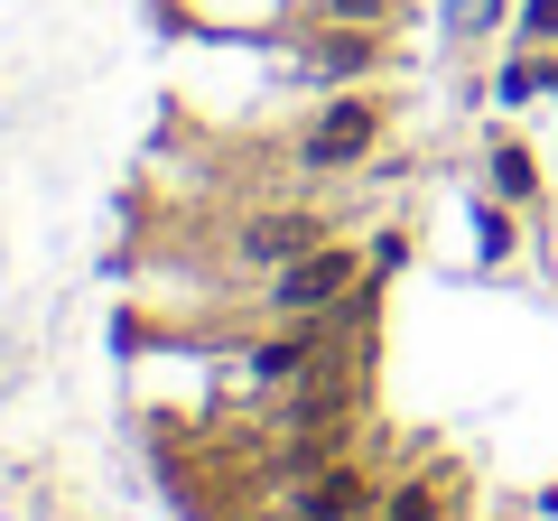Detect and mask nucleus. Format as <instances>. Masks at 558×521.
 Wrapping results in <instances>:
<instances>
[{
  "label": "nucleus",
  "instance_id": "f257e3e1",
  "mask_svg": "<svg viewBox=\"0 0 558 521\" xmlns=\"http://www.w3.org/2000/svg\"><path fill=\"white\" fill-rule=\"evenodd\" d=\"M363 280H373V252H354V242H317V252H299L289 270L260 280V307H270V317H336Z\"/></svg>",
  "mask_w": 558,
  "mask_h": 521
},
{
  "label": "nucleus",
  "instance_id": "f03ea898",
  "mask_svg": "<svg viewBox=\"0 0 558 521\" xmlns=\"http://www.w3.org/2000/svg\"><path fill=\"white\" fill-rule=\"evenodd\" d=\"M381 94H363V84H344V94L317 102V121L299 131V168H363L381 149Z\"/></svg>",
  "mask_w": 558,
  "mask_h": 521
},
{
  "label": "nucleus",
  "instance_id": "7ed1b4c3",
  "mask_svg": "<svg viewBox=\"0 0 558 521\" xmlns=\"http://www.w3.org/2000/svg\"><path fill=\"white\" fill-rule=\"evenodd\" d=\"M373 512H381V475L363 457H336V465H317L307 484L270 494V521H373Z\"/></svg>",
  "mask_w": 558,
  "mask_h": 521
},
{
  "label": "nucleus",
  "instance_id": "20e7f679",
  "mask_svg": "<svg viewBox=\"0 0 558 521\" xmlns=\"http://www.w3.org/2000/svg\"><path fill=\"white\" fill-rule=\"evenodd\" d=\"M381 65H391V47H381V28H354V20H317L299 38V75L326 84V94H344V84H373Z\"/></svg>",
  "mask_w": 558,
  "mask_h": 521
},
{
  "label": "nucleus",
  "instance_id": "39448f33",
  "mask_svg": "<svg viewBox=\"0 0 558 521\" xmlns=\"http://www.w3.org/2000/svg\"><path fill=\"white\" fill-rule=\"evenodd\" d=\"M317 242H336V223L317 215V205H270V215H242V233H233V260L242 270H289L299 252H317Z\"/></svg>",
  "mask_w": 558,
  "mask_h": 521
},
{
  "label": "nucleus",
  "instance_id": "423d86ee",
  "mask_svg": "<svg viewBox=\"0 0 558 521\" xmlns=\"http://www.w3.org/2000/svg\"><path fill=\"white\" fill-rule=\"evenodd\" d=\"M484 178H494L502 205H539V159L512 141V131H494V141H484Z\"/></svg>",
  "mask_w": 558,
  "mask_h": 521
},
{
  "label": "nucleus",
  "instance_id": "0eeeda50",
  "mask_svg": "<svg viewBox=\"0 0 558 521\" xmlns=\"http://www.w3.org/2000/svg\"><path fill=\"white\" fill-rule=\"evenodd\" d=\"M447 512H457V494H447L438 475H400V484H381L373 521H447Z\"/></svg>",
  "mask_w": 558,
  "mask_h": 521
},
{
  "label": "nucleus",
  "instance_id": "6e6552de",
  "mask_svg": "<svg viewBox=\"0 0 558 521\" xmlns=\"http://www.w3.org/2000/svg\"><path fill=\"white\" fill-rule=\"evenodd\" d=\"M512 38L521 47H558V0H521V10H512Z\"/></svg>",
  "mask_w": 558,
  "mask_h": 521
},
{
  "label": "nucleus",
  "instance_id": "1a4fd4ad",
  "mask_svg": "<svg viewBox=\"0 0 558 521\" xmlns=\"http://www.w3.org/2000/svg\"><path fill=\"white\" fill-rule=\"evenodd\" d=\"M494 94H502V102H531V94H539V47H521V57H502Z\"/></svg>",
  "mask_w": 558,
  "mask_h": 521
},
{
  "label": "nucleus",
  "instance_id": "9d476101",
  "mask_svg": "<svg viewBox=\"0 0 558 521\" xmlns=\"http://www.w3.org/2000/svg\"><path fill=\"white\" fill-rule=\"evenodd\" d=\"M475 252H484V260L512 252V215H502V196H484V205H475Z\"/></svg>",
  "mask_w": 558,
  "mask_h": 521
},
{
  "label": "nucleus",
  "instance_id": "9b49d317",
  "mask_svg": "<svg viewBox=\"0 0 558 521\" xmlns=\"http://www.w3.org/2000/svg\"><path fill=\"white\" fill-rule=\"evenodd\" d=\"M307 20H354V28H381L391 0H307Z\"/></svg>",
  "mask_w": 558,
  "mask_h": 521
},
{
  "label": "nucleus",
  "instance_id": "f8f14e48",
  "mask_svg": "<svg viewBox=\"0 0 558 521\" xmlns=\"http://www.w3.org/2000/svg\"><path fill=\"white\" fill-rule=\"evenodd\" d=\"M400 260H410V233H381V242H373V280H391Z\"/></svg>",
  "mask_w": 558,
  "mask_h": 521
},
{
  "label": "nucleus",
  "instance_id": "ddd939ff",
  "mask_svg": "<svg viewBox=\"0 0 558 521\" xmlns=\"http://www.w3.org/2000/svg\"><path fill=\"white\" fill-rule=\"evenodd\" d=\"M539 94L558 102V47H539Z\"/></svg>",
  "mask_w": 558,
  "mask_h": 521
}]
</instances>
